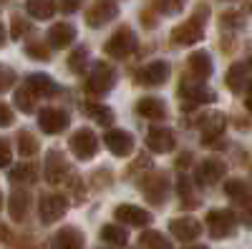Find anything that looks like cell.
<instances>
[{
    "mask_svg": "<svg viewBox=\"0 0 252 249\" xmlns=\"http://www.w3.org/2000/svg\"><path fill=\"white\" fill-rule=\"evenodd\" d=\"M247 106H250V111H252V101H250V103H247Z\"/></svg>",
    "mask_w": 252,
    "mask_h": 249,
    "instance_id": "cell-47",
    "label": "cell"
},
{
    "mask_svg": "<svg viewBox=\"0 0 252 249\" xmlns=\"http://www.w3.org/2000/svg\"><path fill=\"white\" fill-rule=\"evenodd\" d=\"M101 239L109 242V244H116V247H124L129 237H126L124 226H119V224H106V226L101 229Z\"/></svg>",
    "mask_w": 252,
    "mask_h": 249,
    "instance_id": "cell-28",
    "label": "cell"
},
{
    "mask_svg": "<svg viewBox=\"0 0 252 249\" xmlns=\"http://www.w3.org/2000/svg\"><path fill=\"white\" fill-rule=\"evenodd\" d=\"M33 98H35V96L23 86V88L15 91V106L23 111V113H33V109H35V106H33Z\"/></svg>",
    "mask_w": 252,
    "mask_h": 249,
    "instance_id": "cell-32",
    "label": "cell"
},
{
    "mask_svg": "<svg viewBox=\"0 0 252 249\" xmlns=\"http://www.w3.org/2000/svg\"><path fill=\"white\" fill-rule=\"evenodd\" d=\"M207 15H209V8H207V5H199L192 18L184 20L182 26H177V28L172 30V40H174L177 46H194V43H199L202 35H204Z\"/></svg>",
    "mask_w": 252,
    "mask_h": 249,
    "instance_id": "cell-1",
    "label": "cell"
},
{
    "mask_svg": "<svg viewBox=\"0 0 252 249\" xmlns=\"http://www.w3.org/2000/svg\"><path fill=\"white\" fill-rule=\"evenodd\" d=\"M86 113H89V116H94V118H96V121H101V123H111V121H114L111 109L101 106V103H89V106H86Z\"/></svg>",
    "mask_w": 252,
    "mask_h": 249,
    "instance_id": "cell-33",
    "label": "cell"
},
{
    "mask_svg": "<svg viewBox=\"0 0 252 249\" xmlns=\"http://www.w3.org/2000/svg\"><path fill=\"white\" fill-rule=\"evenodd\" d=\"M166 78H169V63L164 60H152L136 73V83L141 86H161Z\"/></svg>",
    "mask_w": 252,
    "mask_h": 249,
    "instance_id": "cell-8",
    "label": "cell"
},
{
    "mask_svg": "<svg viewBox=\"0 0 252 249\" xmlns=\"http://www.w3.org/2000/svg\"><path fill=\"white\" fill-rule=\"evenodd\" d=\"M31 30V26H28V20H23V18H13V38H23L26 33Z\"/></svg>",
    "mask_w": 252,
    "mask_h": 249,
    "instance_id": "cell-38",
    "label": "cell"
},
{
    "mask_svg": "<svg viewBox=\"0 0 252 249\" xmlns=\"http://www.w3.org/2000/svg\"><path fill=\"white\" fill-rule=\"evenodd\" d=\"M38 126L43 129L46 134H61L63 129L68 126V116L63 113L61 109H43L38 113Z\"/></svg>",
    "mask_w": 252,
    "mask_h": 249,
    "instance_id": "cell-16",
    "label": "cell"
},
{
    "mask_svg": "<svg viewBox=\"0 0 252 249\" xmlns=\"http://www.w3.org/2000/svg\"><path fill=\"white\" fill-rule=\"evenodd\" d=\"M10 159H13V154H10L8 141L0 138V166H8V164H10Z\"/></svg>",
    "mask_w": 252,
    "mask_h": 249,
    "instance_id": "cell-39",
    "label": "cell"
},
{
    "mask_svg": "<svg viewBox=\"0 0 252 249\" xmlns=\"http://www.w3.org/2000/svg\"><path fill=\"white\" fill-rule=\"evenodd\" d=\"M13 83H15V71L8 68V66H0V93L8 91Z\"/></svg>",
    "mask_w": 252,
    "mask_h": 249,
    "instance_id": "cell-37",
    "label": "cell"
},
{
    "mask_svg": "<svg viewBox=\"0 0 252 249\" xmlns=\"http://www.w3.org/2000/svg\"><path fill=\"white\" fill-rule=\"evenodd\" d=\"M224 134V116L217 111H209L202 118V141L207 146H217V141Z\"/></svg>",
    "mask_w": 252,
    "mask_h": 249,
    "instance_id": "cell-9",
    "label": "cell"
},
{
    "mask_svg": "<svg viewBox=\"0 0 252 249\" xmlns=\"http://www.w3.org/2000/svg\"><path fill=\"white\" fill-rule=\"evenodd\" d=\"M66 209H68L66 196H61V194H48V196L40 199L38 214H40V221L53 224V221H58L63 214H66Z\"/></svg>",
    "mask_w": 252,
    "mask_h": 249,
    "instance_id": "cell-6",
    "label": "cell"
},
{
    "mask_svg": "<svg viewBox=\"0 0 252 249\" xmlns=\"http://www.w3.org/2000/svg\"><path fill=\"white\" fill-rule=\"evenodd\" d=\"M71 151L78 156V159H91V156H96V151H98V138H96V134L91 131V129H78L73 136H71Z\"/></svg>",
    "mask_w": 252,
    "mask_h": 249,
    "instance_id": "cell-5",
    "label": "cell"
},
{
    "mask_svg": "<svg viewBox=\"0 0 252 249\" xmlns=\"http://www.w3.org/2000/svg\"><path fill=\"white\" fill-rule=\"evenodd\" d=\"M146 143H149L154 154H166L174 149V134L166 126H152L149 134H146Z\"/></svg>",
    "mask_w": 252,
    "mask_h": 249,
    "instance_id": "cell-13",
    "label": "cell"
},
{
    "mask_svg": "<svg viewBox=\"0 0 252 249\" xmlns=\"http://www.w3.org/2000/svg\"><path fill=\"white\" fill-rule=\"evenodd\" d=\"M26 53H28L31 58H35V60H48V58H51V51H48V46H43V43H28V46H26Z\"/></svg>",
    "mask_w": 252,
    "mask_h": 249,
    "instance_id": "cell-35",
    "label": "cell"
},
{
    "mask_svg": "<svg viewBox=\"0 0 252 249\" xmlns=\"http://www.w3.org/2000/svg\"><path fill=\"white\" fill-rule=\"evenodd\" d=\"M28 204H31V194L28 192H13L10 194V204H8V209H10V217L15 219V221H20L26 217V212H28Z\"/></svg>",
    "mask_w": 252,
    "mask_h": 249,
    "instance_id": "cell-25",
    "label": "cell"
},
{
    "mask_svg": "<svg viewBox=\"0 0 252 249\" xmlns=\"http://www.w3.org/2000/svg\"><path fill=\"white\" fill-rule=\"evenodd\" d=\"M245 221H247V226L252 229V214H245Z\"/></svg>",
    "mask_w": 252,
    "mask_h": 249,
    "instance_id": "cell-44",
    "label": "cell"
},
{
    "mask_svg": "<svg viewBox=\"0 0 252 249\" xmlns=\"http://www.w3.org/2000/svg\"><path fill=\"white\" fill-rule=\"evenodd\" d=\"M81 3H83V0H58V5H61L63 13H76L81 8Z\"/></svg>",
    "mask_w": 252,
    "mask_h": 249,
    "instance_id": "cell-40",
    "label": "cell"
},
{
    "mask_svg": "<svg viewBox=\"0 0 252 249\" xmlns=\"http://www.w3.org/2000/svg\"><path fill=\"white\" fill-rule=\"evenodd\" d=\"M35 179H38L35 164H18L10 171V181H15V184H33Z\"/></svg>",
    "mask_w": 252,
    "mask_h": 249,
    "instance_id": "cell-27",
    "label": "cell"
},
{
    "mask_svg": "<svg viewBox=\"0 0 252 249\" xmlns=\"http://www.w3.org/2000/svg\"><path fill=\"white\" fill-rule=\"evenodd\" d=\"M227 86L232 88L235 93H242L245 91V86H247V68H245V63H235L232 68H229Z\"/></svg>",
    "mask_w": 252,
    "mask_h": 249,
    "instance_id": "cell-26",
    "label": "cell"
},
{
    "mask_svg": "<svg viewBox=\"0 0 252 249\" xmlns=\"http://www.w3.org/2000/svg\"><path fill=\"white\" fill-rule=\"evenodd\" d=\"M26 88L33 96H56L58 93L56 81L51 76H46V73H31L28 81H26Z\"/></svg>",
    "mask_w": 252,
    "mask_h": 249,
    "instance_id": "cell-19",
    "label": "cell"
},
{
    "mask_svg": "<svg viewBox=\"0 0 252 249\" xmlns=\"http://www.w3.org/2000/svg\"><path fill=\"white\" fill-rule=\"evenodd\" d=\"M139 244H141V249H172L169 247V242L164 239V234H159V232H144L141 237H139Z\"/></svg>",
    "mask_w": 252,
    "mask_h": 249,
    "instance_id": "cell-30",
    "label": "cell"
},
{
    "mask_svg": "<svg viewBox=\"0 0 252 249\" xmlns=\"http://www.w3.org/2000/svg\"><path fill=\"white\" fill-rule=\"evenodd\" d=\"M224 192H227V196H232L235 201H250L252 204V194H250V189L240 181V179H232V181H227L224 184Z\"/></svg>",
    "mask_w": 252,
    "mask_h": 249,
    "instance_id": "cell-29",
    "label": "cell"
},
{
    "mask_svg": "<svg viewBox=\"0 0 252 249\" xmlns=\"http://www.w3.org/2000/svg\"><path fill=\"white\" fill-rule=\"evenodd\" d=\"M18 151H20V156H33V154H38V141H35V136L28 134V131H20V134H18Z\"/></svg>",
    "mask_w": 252,
    "mask_h": 249,
    "instance_id": "cell-31",
    "label": "cell"
},
{
    "mask_svg": "<svg viewBox=\"0 0 252 249\" xmlns=\"http://www.w3.org/2000/svg\"><path fill=\"white\" fill-rule=\"evenodd\" d=\"M43 169H46L48 184H58V181H63V176L68 174V161H66V156H63L61 151H48Z\"/></svg>",
    "mask_w": 252,
    "mask_h": 249,
    "instance_id": "cell-18",
    "label": "cell"
},
{
    "mask_svg": "<svg viewBox=\"0 0 252 249\" xmlns=\"http://www.w3.org/2000/svg\"><path fill=\"white\" fill-rule=\"evenodd\" d=\"M187 249H207L204 244H194V247H187Z\"/></svg>",
    "mask_w": 252,
    "mask_h": 249,
    "instance_id": "cell-45",
    "label": "cell"
},
{
    "mask_svg": "<svg viewBox=\"0 0 252 249\" xmlns=\"http://www.w3.org/2000/svg\"><path fill=\"white\" fill-rule=\"evenodd\" d=\"M3 43H5V28L0 26V46H3Z\"/></svg>",
    "mask_w": 252,
    "mask_h": 249,
    "instance_id": "cell-43",
    "label": "cell"
},
{
    "mask_svg": "<svg viewBox=\"0 0 252 249\" xmlns=\"http://www.w3.org/2000/svg\"><path fill=\"white\" fill-rule=\"evenodd\" d=\"M26 10H28V15L35 18V20H48V18H53V13H56V0H28Z\"/></svg>",
    "mask_w": 252,
    "mask_h": 249,
    "instance_id": "cell-24",
    "label": "cell"
},
{
    "mask_svg": "<svg viewBox=\"0 0 252 249\" xmlns=\"http://www.w3.org/2000/svg\"><path fill=\"white\" fill-rule=\"evenodd\" d=\"M154 5H157V8L161 10V13L172 15V13H179V10H182L184 0H154Z\"/></svg>",
    "mask_w": 252,
    "mask_h": 249,
    "instance_id": "cell-36",
    "label": "cell"
},
{
    "mask_svg": "<svg viewBox=\"0 0 252 249\" xmlns=\"http://www.w3.org/2000/svg\"><path fill=\"white\" fill-rule=\"evenodd\" d=\"M114 217L121 221V224H129V226H146L152 224V214L141 209V206H134V204H121L116 206Z\"/></svg>",
    "mask_w": 252,
    "mask_h": 249,
    "instance_id": "cell-12",
    "label": "cell"
},
{
    "mask_svg": "<svg viewBox=\"0 0 252 249\" xmlns=\"http://www.w3.org/2000/svg\"><path fill=\"white\" fill-rule=\"evenodd\" d=\"M86 58H89V51H86V48L73 51L71 58H68V68H71L73 73H81L83 68H86Z\"/></svg>",
    "mask_w": 252,
    "mask_h": 249,
    "instance_id": "cell-34",
    "label": "cell"
},
{
    "mask_svg": "<svg viewBox=\"0 0 252 249\" xmlns=\"http://www.w3.org/2000/svg\"><path fill=\"white\" fill-rule=\"evenodd\" d=\"M187 68L197 81H204V78L212 76V58H209V53H204V51H194L187 60Z\"/></svg>",
    "mask_w": 252,
    "mask_h": 249,
    "instance_id": "cell-20",
    "label": "cell"
},
{
    "mask_svg": "<svg viewBox=\"0 0 252 249\" xmlns=\"http://www.w3.org/2000/svg\"><path fill=\"white\" fill-rule=\"evenodd\" d=\"M116 15H119L116 0H94V5L86 10V23L91 28H101V26L111 23Z\"/></svg>",
    "mask_w": 252,
    "mask_h": 249,
    "instance_id": "cell-4",
    "label": "cell"
},
{
    "mask_svg": "<svg viewBox=\"0 0 252 249\" xmlns=\"http://www.w3.org/2000/svg\"><path fill=\"white\" fill-rule=\"evenodd\" d=\"M136 113L144 116V118H152V121H161L166 116V106L159 98H141L136 103Z\"/></svg>",
    "mask_w": 252,
    "mask_h": 249,
    "instance_id": "cell-22",
    "label": "cell"
},
{
    "mask_svg": "<svg viewBox=\"0 0 252 249\" xmlns=\"http://www.w3.org/2000/svg\"><path fill=\"white\" fill-rule=\"evenodd\" d=\"M0 209H3V194H0Z\"/></svg>",
    "mask_w": 252,
    "mask_h": 249,
    "instance_id": "cell-46",
    "label": "cell"
},
{
    "mask_svg": "<svg viewBox=\"0 0 252 249\" xmlns=\"http://www.w3.org/2000/svg\"><path fill=\"white\" fill-rule=\"evenodd\" d=\"M114 83H116V71H114V66H109V63H96L94 68H91V76H89V81H86V88L91 91V93H106V91H111L114 88Z\"/></svg>",
    "mask_w": 252,
    "mask_h": 249,
    "instance_id": "cell-3",
    "label": "cell"
},
{
    "mask_svg": "<svg viewBox=\"0 0 252 249\" xmlns=\"http://www.w3.org/2000/svg\"><path fill=\"white\" fill-rule=\"evenodd\" d=\"M187 161H189V154H184V156H179V161H177V164H179V166H187Z\"/></svg>",
    "mask_w": 252,
    "mask_h": 249,
    "instance_id": "cell-42",
    "label": "cell"
},
{
    "mask_svg": "<svg viewBox=\"0 0 252 249\" xmlns=\"http://www.w3.org/2000/svg\"><path fill=\"white\" fill-rule=\"evenodd\" d=\"M169 232L179 239V242H194L199 234H202V224L192 217H179V219H172L169 221Z\"/></svg>",
    "mask_w": 252,
    "mask_h": 249,
    "instance_id": "cell-14",
    "label": "cell"
},
{
    "mask_svg": "<svg viewBox=\"0 0 252 249\" xmlns=\"http://www.w3.org/2000/svg\"><path fill=\"white\" fill-rule=\"evenodd\" d=\"M76 40V28L71 23H56L51 30H48V43L53 48H66Z\"/></svg>",
    "mask_w": 252,
    "mask_h": 249,
    "instance_id": "cell-21",
    "label": "cell"
},
{
    "mask_svg": "<svg viewBox=\"0 0 252 249\" xmlns=\"http://www.w3.org/2000/svg\"><path fill=\"white\" fill-rule=\"evenodd\" d=\"M227 171V166L217 159H207L197 166V171H194V179L202 184V186H209V184H217Z\"/></svg>",
    "mask_w": 252,
    "mask_h": 249,
    "instance_id": "cell-15",
    "label": "cell"
},
{
    "mask_svg": "<svg viewBox=\"0 0 252 249\" xmlns=\"http://www.w3.org/2000/svg\"><path fill=\"white\" fill-rule=\"evenodd\" d=\"M10 123H13V111L5 103H0V126H10Z\"/></svg>",
    "mask_w": 252,
    "mask_h": 249,
    "instance_id": "cell-41",
    "label": "cell"
},
{
    "mask_svg": "<svg viewBox=\"0 0 252 249\" xmlns=\"http://www.w3.org/2000/svg\"><path fill=\"white\" fill-rule=\"evenodd\" d=\"M136 48V35L129 26H121L109 40H106V46H103V51H106V55L111 58H126L131 51Z\"/></svg>",
    "mask_w": 252,
    "mask_h": 249,
    "instance_id": "cell-2",
    "label": "cell"
},
{
    "mask_svg": "<svg viewBox=\"0 0 252 249\" xmlns=\"http://www.w3.org/2000/svg\"><path fill=\"white\" fill-rule=\"evenodd\" d=\"M235 214L232 212H209L207 214V232L212 234L215 239L229 237L235 232Z\"/></svg>",
    "mask_w": 252,
    "mask_h": 249,
    "instance_id": "cell-7",
    "label": "cell"
},
{
    "mask_svg": "<svg viewBox=\"0 0 252 249\" xmlns=\"http://www.w3.org/2000/svg\"><path fill=\"white\" fill-rule=\"evenodd\" d=\"M103 143H106V149L114 154V156H129L134 151V138L131 134H126L121 129H111L106 131V136H103Z\"/></svg>",
    "mask_w": 252,
    "mask_h": 249,
    "instance_id": "cell-11",
    "label": "cell"
},
{
    "mask_svg": "<svg viewBox=\"0 0 252 249\" xmlns=\"http://www.w3.org/2000/svg\"><path fill=\"white\" fill-rule=\"evenodd\" d=\"M56 249H83V234L76 226H63L56 234Z\"/></svg>",
    "mask_w": 252,
    "mask_h": 249,
    "instance_id": "cell-23",
    "label": "cell"
},
{
    "mask_svg": "<svg viewBox=\"0 0 252 249\" xmlns=\"http://www.w3.org/2000/svg\"><path fill=\"white\" fill-rule=\"evenodd\" d=\"M179 93L184 96L187 106H197V103H212L215 101V93L209 88H204V83H199V81H182Z\"/></svg>",
    "mask_w": 252,
    "mask_h": 249,
    "instance_id": "cell-10",
    "label": "cell"
},
{
    "mask_svg": "<svg viewBox=\"0 0 252 249\" xmlns=\"http://www.w3.org/2000/svg\"><path fill=\"white\" fill-rule=\"evenodd\" d=\"M139 189L141 194L149 199V201H161L166 196V176L164 174H149V176H144L141 184H139Z\"/></svg>",
    "mask_w": 252,
    "mask_h": 249,
    "instance_id": "cell-17",
    "label": "cell"
}]
</instances>
